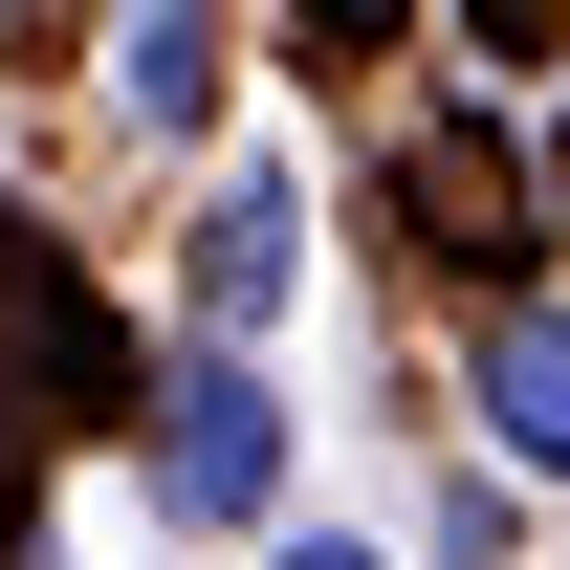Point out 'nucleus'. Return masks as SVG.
I'll list each match as a JSON object with an SVG mask.
<instances>
[{
  "label": "nucleus",
  "mask_w": 570,
  "mask_h": 570,
  "mask_svg": "<svg viewBox=\"0 0 570 570\" xmlns=\"http://www.w3.org/2000/svg\"><path fill=\"white\" fill-rule=\"evenodd\" d=\"M154 504H176V527H264V504H285L264 352H176V373H154Z\"/></svg>",
  "instance_id": "1"
},
{
  "label": "nucleus",
  "mask_w": 570,
  "mask_h": 570,
  "mask_svg": "<svg viewBox=\"0 0 570 570\" xmlns=\"http://www.w3.org/2000/svg\"><path fill=\"white\" fill-rule=\"evenodd\" d=\"M483 461L504 483H570V307H483Z\"/></svg>",
  "instance_id": "3"
},
{
  "label": "nucleus",
  "mask_w": 570,
  "mask_h": 570,
  "mask_svg": "<svg viewBox=\"0 0 570 570\" xmlns=\"http://www.w3.org/2000/svg\"><path fill=\"white\" fill-rule=\"evenodd\" d=\"M264 570H373V549H330V527H307V549H264Z\"/></svg>",
  "instance_id": "5"
},
{
  "label": "nucleus",
  "mask_w": 570,
  "mask_h": 570,
  "mask_svg": "<svg viewBox=\"0 0 570 570\" xmlns=\"http://www.w3.org/2000/svg\"><path fill=\"white\" fill-rule=\"evenodd\" d=\"M219 45H242V22H198V0L110 22V110H132V132H198V110H219Z\"/></svg>",
  "instance_id": "4"
},
{
  "label": "nucleus",
  "mask_w": 570,
  "mask_h": 570,
  "mask_svg": "<svg viewBox=\"0 0 570 570\" xmlns=\"http://www.w3.org/2000/svg\"><path fill=\"white\" fill-rule=\"evenodd\" d=\"M285 285H307V176H219L198 242H176V307H198V352H264Z\"/></svg>",
  "instance_id": "2"
}]
</instances>
